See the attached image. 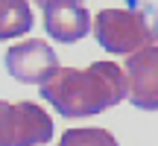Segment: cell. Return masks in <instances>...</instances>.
Listing matches in <instances>:
<instances>
[{
    "mask_svg": "<svg viewBox=\"0 0 158 146\" xmlns=\"http://www.w3.org/2000/svg\"><path fill=\"white\" fill-rule=\"evenodd\" d=\"M38 88L62 117L102 114L126 99V76L114 62H94L85 70L56 67Z\"/></svg>",
    "mask_w": 158,
    "mask_h": 146,
    "instance_id": "cell-1",
    "label": "cell"
},
{
    "mask_svg": "<svg viewBox=\"0 0 158 146\" xmlns=\"http://www.w3.org/2000/svg\"><path fill=\"white\" fill-rule=\"evenodd\" d=\"M97 44L111 56H132L158 44V9L147 0H126L114 9H100L91 21Z\"/></svg>",
    "mask_w": 158,
    "mask_h": 146,
    "instance_id": "cell-2",
    "label": "cell"
},
{
    "mask_svg": "<svg viewBox=\"0 0 158 146\" xmlns=\"http://www.w3.org/2000/svg\"><path fill=\"white\" fill-rule=\"evenodd\" d=\"M53 137V120L35 102L0 99V146H44Z\"/></svg>",
    "mask_w": 158,
    "mask_h": 146,
    "instance_id": "cell-3",
    "label": "cell"
},
{
    "mask_svg": "<svg viewBox=\"0 0 158 146\" xmlns=\"http://www.w3.org/2000/svg\"><path fill=\"white\" fill-rule=\"evenodd\" d=\"M126 96L141 111H158V44L126 56Z\"/></svg>",
    "mask_w": 158,
    "mask_h": 146,
    "instance_id": "cell-4",
    "label": "cell"
},
{
    "mask_svg": "<svg viewBox=\"0 0 158 146\" xmlns=\"http://www.w3.org/2000/svg\"><path fill=\"white\" fill-rule=\"evenodd\" d=\"M56 67H59V59L47 41L29 38L6 50V70L12 79L23 85H41Z\"/></svg>",
    "mask_w": 158,
    "mask_h": 146,
    "instance_id": "cell-5",
    "label": "cell"
},
{
    "mask_svg": "<svg viewBox=\"0 0 158 146\" xmlns=\"http://www.w3.org/2000/svg\"><path fill=\"white\" fill-rule=\"evenodd\" d=\"M41 9H44V29L50 38L62 44H73L88 35L91 15L79 0H50Z\"/></svg>",
    "mask_w": 158,
    "mask_h": 146,
    "instance_id": "cell-6",
    "label": "cell"
},
{
    "mask_svg": "<svg viewBox=\"0 0 158 146\" xmlns=\"http://www.w3.org/2000/svg\"><path fill=\"white\" fill-rule=\"evenodd\" d=\"M32 29V9L27 0H0V41L27 35Z\"/></svg>",
    "mask_w": 158,
    "mask_h": 146,
    "instance_id": "cell-7",
    "label": "cell"
},
{
    "mask_svg": "<svg viewBox=\"0 0 158 146\" xmlns=\"http://www.w3.org/2000/svg\"><path fill=\"white\" fill-rule=\"evenodd\" d=\"M59 146H120V143L106 129H68Z\"/></svg>",
    "mask_w": 158,
    "mask_h": 146,
    "instance_id": "cell-8",
    "label": "cell"
},
{
    "mask_svg": "<svg viewBox=\"0 0 158 146\" xmlns=\"http://www.w3.org/2000/svg\"><path fill=\"white\" fill-rule=\"evenodd\" d=\"M32 3H38V6H44V3H50V0H32ZM79 3H82V0H79Z\"/></svg>",
    "mask_w": 158,
    "mask_h": 146,
    "instance_id": "cell-9",
    "label": "cell"
}]
</instances>
